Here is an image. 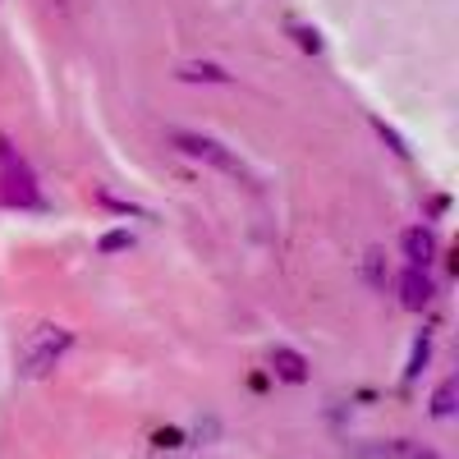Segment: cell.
I'll use <instances>...</instances> for the list:
<instances>
[{
    "instance_id": "cell-3",
    "label": "cell",
    "mask_w": 459,
    "mask_h": 459,
    "mask_svg": "<svg viewBox=\"0 0 459 459\" xmlns=\"http://www.w3.org/2000/svg\"><path fill=\"white\" fill-rule=\"evenodd\" d=\"M0 207H14V212H47L42 198V184H37L32 166L19 161L10 170H0Z\"/></svg>"
},
{
    "instance_id": "cell-14",
    "label": "cell",
    "mask_w": 459,
    "mask_h": 459,
    "mask_svg": "<svg viewBox=\"0 0 459 459\" xmlns=\"http://www.w3.org/2000/svg\"><path fill=\"white\" fill-rule=\"evenodd\" d=\"M372 129H377V138L386 143V147L395 152L400 161H409V143H404V134H400L395 125H386V120H381V115H372Z\"/></svg>"
},
{
    "instance_id": "cell-7",
    "label": "cell",
    "mask_w": 459,
    "mask_h": 459,
    "mask_svg": "<svg viewBox=\"0 0 459 459\" xmlns=\"http://www.w3.org/2000/svg\"><path fill=\"white\" fill-rule=\"evenodd\" d=\"M400 303L409 313H428L437 303V281L432 272H418V266H404L400 272Z\"/></svg>"
},
{
    "instance_id": "cell-8",
    "label": "cell",
    "mask_w": 459,
    "mask_h": 459,
    "mask_svg": "<svg viewBox=\"0 0 459 459\" xmlns=\"http://www.w3.org/2000/svg\"><path fill=\"white\" fill-rule=\"evenodd\" d=\"M359 276H363V285H368V290L386 294V285H391V262H386V248H368V253H363V262H359Z\"/></svg>"
},
{
    "instance_id": "cell-13",
    "label": "cell",
    "mask_w": 459,
    "mask_h": 459,
    "mask_svg": "<svg viewBox=\"0 0 459 459\" xmlns=\"http://www.w3.org/2000/svg\"><path fill=\"white\" fill-rule=\"evenodd\" d=\"M216 437H221V418L216 413H203L194 423V432H184L188 446H216Z\"/></svg>"
},
{
    "instance_id": "cell-20",
    "label": "cell",
    "mask_w": 459,
    "mask_h": 459,
    "mask_svg": "<svg viewBox=\"0 0 459 459\" xmlns=\"http://www.w3.org/2000/svg\"><path fill=\"white\" fill-rule=\"evenodd\" d=\"M266 386H272V377H266V372H253V377H248V391H257V395H262Z\"/></svg>"
},
{
    "instance_id": "cell-18",
    "label": "cell",
    "mask_w": 459,
    "mask_h": 459,
    "mask_svg": "<svg viewBox=\"0 0 459 459\" xmlns=\"http://www.w3.org/2000/svg\"><path fill=\"white\" fill-rule=\"evenodd\" d=\"M19 161H23V152L14 147V138L0 134V170H10V166H19Z\"/></svg>"
},
{
    "instance_id": "cell-2",
    "label": "cell",
    "mask_w": 459,
    "mask_h": 459,
    "mask_svg": "<svg viewBox=\"0 0 459 459\" xmlns=\"http://www.w3.org/2000/svg\"><path fill=\"white\" fill-rule=\"evenodd\" d=\"M166 143L179 152V157H188V161H203V166H212V170H221V175H230V179L253 184V170H248V166H244L221 138H212V134H198V129H170Z\"/></svg>"
},
{
    "instance_id": "cell-19",
    "label": "cell",
    "mask_w": 459,
    "mask_h": 459,
    "mask_svg": "<svg viewBox=\"0 0 459 459\" xmlns=\"http://www.w3.org/2000/svg\"><path fill=\"white\" fill-rule=\"evenodd\" d=\"M446 212H450V198H446V194H432V198H428V221H437V216H446Z\"/></svg>"
},
{
    "instance_id": "cell-1",
    "label": "cell",
    "mask_w": 459,
    "mask_h": 459,
    "mask_svg": "<svg viewBox=\"0 0 459 459\" xmlns=\"http://www.w3.org/2000/svg\"><path fill=\"white\" fill-rule=\"evenodd\" d=\"M69 350H74V331H69V326H60V322L32 326V331L23 335V344H19V377H23V381L51 377V372L65 363Z\"/></svg>"
},
{
    "instance_id": "cell-6",
    "label": "cell",
    "mask_w": 459,
    "mask_h": 459,
    "mask_svg": "<svg viewBox=\"0 0 459 459\" xmlns=\"http://www.w3.org/2000/svg\"><path fill=\"white\" fill-rule=\"evenodd\" d=\"M400 253H404L409 266H418V272H432V262L441 257L437 230H432V225H409L404 235H400Z\"/></svg>"
},
{
    "instance_id": "cell-11",
    "label": "cell",
    "mask_w": 459,
    "mask_h": 459,
    "mask_svg": "<svg viewBox=\"0 0 459 459\" xmlns=\"http://www.w3.org/2000/svg\"><path fill=\"white\" fill-rule=\"evenodd\" d=\"M432 368V331H423V335H413V350H409V363H404V381L413 386L418 377H423Z\"/></svg>"
},
{
    "instance_id": "cell-12",
    "label": "cell",
    "mask_w": 459,
    "mask_h": 459,
    "mask_svg": "<svg viewBox=\"0 0 459 459\" xmlns=\"http://www.w3.org/2000/svg\"><path fill=\"white\" fill-rule=\"evenodd\" d=\"M285 32L294 37V47L299 51H308V56H322L326 51V37L313 28V23H299V19H285Z\"/></svg>"
},
{
    "instance_id": "cell-10",
    "label": "cell",
    "mask_w": 459,
    "mask_h": 459,
    "mask_svg": "<svg viewBox=\"0 0 459 459\" xmlns=\"http://www.w3.org/2000/svg\"><path fill=\"white\" fill-rule=\"evenodd\" d=\"M179 79L184 83H230L235 74L216 60H188V65H179Z\"/></svg>"
},
{
    "instance_id": "cell-9",
    "label": "cell",
    "mask_w": 459,
    "mask_h": 459,
    "mask_svg": "<svg viewBox=\"0 0 459 459\" xmlns=\"http://www.w3.org/2000/svg\"><path fill=\"white\" fill-rule=\"evenodd\" d=\"M428 413L437 418V423H446V418H455V413H459V377H446L441 386L432 391V400H428Z\"/></svg>"
},
{
    "instance_id": "cell-16",
    "label": "cell",
    "mask_w": 459,
    "mask_h": 459,
    "mask_svg": "<svg viewBox=\"0 0 459 459\" xmlns=\"http://www.w3.org/2000/svg\"><path fill=\"white\" fill-rule=\"evenodd\" d=\"M97 248H101L106 257H110V253H129V248H134V235H129V230H106Z\"/></svg>"
},
{
    "instance_id": "cell-15",
    "label": "cell",
    "mask_w": 459,
    "mask_h": 459,
    "mask_svg": "<svg viewBox=\"0 0 459 459\" xmlns=\"http://www.w3.org/2000/svg\"><path fill=\"white\" fill-rule=\"evenodd\" d=\"M97 203H101L106 212H115V216H152L147 207H138V203H129V198H115V194H97Z\"/></svg>"
},
{
    "instance_id": "cell-4",
    "label": "cell",
    "mask_w": 459,
    "mask_h": 459,
    "mask_svg": "<svg viewBox=\"0 0 459 459\" xmlns=\"http://www.w3.org/2000/svg\"><path fill=\"white\" fill-rule=\"evenodd\" d=\"M354 459H441L428 441L418 437H386V441H363V446H350Z\"/></svg>"
},
{
    "instance_id": "cell-5",
    "label": "cell",
    "mask_w": 459,
    "mask_h": 459,
    "mask_svg": "<svg viewBox=\"0 0 459 459\" xmlns=\"http://www.w3.org/2000/svg\"><path fill=\"white\" fill-rule=\"evenodd\" d=\"M266 377L285 381V386H308L313 363H308V354H299L294 344H276V350L266 354Z\"/></svg>"
},
{
    "instance_id": "cell-17",
    "label": "cell",
    "mask_w": 459,
    "mask_h": 459,
    "mask_svg": "<svg viewBox=\"0 0 459 459\" xmlns=\"http://www.w3.org/2000/svg\"><path fill=\"white\" fill-rule=\"evenodd\" d=\"M152 446H157V450H179V446H188V441H184L179 428H157V432H152Z\"/></svg>"
}]
</instances>
